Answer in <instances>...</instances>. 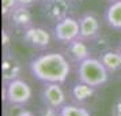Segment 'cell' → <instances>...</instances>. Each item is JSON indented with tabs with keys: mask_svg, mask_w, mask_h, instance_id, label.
Returning a JSON list of instances; mask_svg holds the SVG:
<instances>
[{
	"mask_svg": "<svg viewBox=\"0 0 121 116\" xmlns=\"http://www.w3.org/2000/svg\"><path fill=\"white\" fill-rule=\"evenodd\" d=\"M23 44L33 49H45L50 44V34L44 28L30 26L23 30Z\"/></svg>",
	"mask_w": 121,
	"mask_h": 116,
	"instance_id": "obj_6",
	"label": "cell"
},
{
	"mask_svg": "<svg viewBox=\"0 0 121 116\" xmlns=\"http://www.w3.org/2000/svg\"><path fill=\"white\" fill-rule=\"evenodd\" d=\"M41 11L45 18H48L49 21H53L56 23L68 17L69 3H68V0H42Z\"/></svg>",
	"mask_w": 121,
	"mask_h": 116,
	"instance_id": "obj_7",
	"label": "cell"
},
{
	"mask_svg": "<svg viewBox=\"0 0 121 116\" xmlns=\"http://www.w3.org/2000/svg\"><path fill=\"white\" fill-rule=\"evenodd\" d=\"M22 71V66L15 56L11 53H4L3 56V64H1V72H3V79L6 81H12L15 78H19Z\"/></svg>",
	"mask_w": 121,
	"mask_h": 116,
	"instance_id": "obj_11",
	"label": "cell"
},
{
	"mask_svg": "<svg viewBox=\"0 0 121 116\" xmlns=\"http://www.w3.org/2000/svg\"><path fill=\"white\" fill-rule=\"evenodd\" d=\"M94 89L95 88L90 86L87 83H83L80 81H78L71 88V96L73 97V100L76 102H83V101L88 100L94 94Z\"/></svg>",
	"mask_w": 121,
	"mask_h": 116,
	"instance_id": "obj_14",
	"label": "cell"
},
{
	"mask_svg": "<svg viewBox=\"0 0 121 116\" xmlns=\"http://www.w3.org/2000/svg\"><path fill=\"white\" fill-rule=\"evenodd\" d=\"M112 116H121V97L116 98L112 104Z\"/></svg>",
	"mask_w": 121,
	"mask_h": 116,
	"instance_id": "obj_18",
	"label": "cell"
},
{
	"mask_svg": "<svg viewBox=\"0 0 121 116\" xmlns=\"http://www.w3.org/2000/svg\"><path fill=\"white\" fill-rule=\"evenodd\" d=\"M102 64L109 72H117L121 70V52L120 51H106L98 56Z\"/></svg>",
	"mask_w": 121,
	"mask_h": 116,
	"instance_id": "obj_13",
	"label": "cell"
},
{
	"mask_svg": "<svg viewBox=\"0 0 121 116\" xmlns=\"http://www.w3.org/2000/svg\"><path fill=\"white\" fill-rule=\"evenodd\" d=\"M41 100H42L45 107L60 109L65 104V93L61 88V83H44L42 90H41Z\"/></svg>",
	"mask_w": 121,
	"mask_h": 116,
	"instance_id": "obj_5",
	"label": "cell"
},
{
	"mask_svg": "<svg viewBox=\"0 0 121 116\" xmlns=\"http://www.w3.org/2000/svg\"><path fill=\"white\" fill-rule=\"evenodd\" d=\"M64 55L68 57V60L71 63H80L83 61L84 59L90 57V48L88 45L80 38H76L71 41L69 44H67V48H65V53Z\"/></svg>",
	"mask_w": 121,
	"mask_h": 116,
	"instance_id": "obj_9",
	"label": "cell"
},
{
	"mask_svg": "<svg viewBox=\"0 0 121 116\" xmlns=\"http://www.w3.org/2000/svg\"><path fill=\"white\" fill-rule=\"evenodd\" d=\"M15 116H33V113H30L29 111H21V112Z\"/></svg>",
	"mask_w": 121,
	"mask_h": 116,
	"instance_id": "obj_21",
	"label": "cell"
},
{
	"mask_svg": "<svg viewBox=\"0 0 121 116\" xmlns=\"http://www.w3.org/2000/svg\"><path fill=\"white\" fill-rule=\"evenodd\" d=\"M118 51H120V52H121V42H120V48H118Z\"/></svg>",
	"mask_w": 121,
	"mask_h": 116,
	"instance_id": "obj_22",
	"label": "cell"
},
{
	"mask_svg": "<svg viewBox=\"0 0 121 116\" xmlns=\"http://www.w3.org/2000/svg\"><path fill=\"white\" fill-rule=\"evenodd\" d=\"M53 34L59 42L69 44L71 41L79 38V21L72 17H65L55 23Z\"/></svg>",
	"mask_w": 121,
	"mask_h": 116,
	"instance_id": "obj_4",
	"label": "cell"
},
{
	"mask_svg": "<svg viewBox=\"0 0 121 116\" xmlns=\"http://www.w3.org/2000/svg\"><path fill=\"white\" fill-rule=\"evenodd\" d=\"M90 42H91V49L95 51L98 55H101V53H104V52L110 49V41L106 36H104V34L97 36V37L94 40H91Z\"/></svg>",
	"mask_w": 121,
	"mask_h": 116,
	"instance_id": "obj_16",
	"label": "cell"
},
{
	"mask_svg": "<svg viewBox=\"0 0 121 116\" xmlns=\"http://www.w3.org/2000/svg\"><path fill=\"white\" fill-rule=\"evenodd\" d=\"M38 116H60V115H59V109L50 108V107H45L44 109L39 112Z\"/></svg>",
	"mask_w": 121,
	"mask_h": 116,
	"instance_id": "obj_19",
	"label": "cell"
},
{
	"mask_svg": "<svg viewBox=\"0 0 121 116\" xmlns=\"http://www.w3.org/2000/svg\"><path fill=\"white\" fill-rule=\"evenodd\" d=\"M105 22L112 30L121 32V0H112L105 10Z\"/></svg>",
	"mask_w": 121,
	"mask_h": 116,
	"instance_id": "obj_12",
	"label": "cell"
},
{
	"mask_svg": "<svg viewBox=\"0 0 121 116\" xmlns=\"http://www.w3.org/2000/svg\"><path fill=\"white\" fill-rule=\"evenodd\" d=\"M17 1H18V6H26V7L33 6L35 3V0H17Z\"/></svg>",
	"mask_w": 121,
	"mask_h": 116,
	"instance_id": "obj_20",
	"label": "cell"
},
{
	"mask_svg": "<svg viewBox=\"0 0 121 116\" xmlns=\"http://www.w3.org/2000/svg\"><path fill=\"white\" fill-rule=\"evenodd\" d=\"M76 1H82V0H76Z\"/></svg>",
	"mask_w": 121,
	"mask_h": 116,
	"instance_id": "obj_23",
	"label": "cell"
},
{
	"mask_svg": "<svg viewBox=\"0 0 121 116\" xmlns=\"http://www.w3.org/2000/svg\"><path fill=\"white\" fill-rule=\"evenodd\" d=\"M71 61L64 53L46 52L29 61V70L37 81L42 83H64L71 72Z\"/></svg>",
	"mask_w": 121,
	"mask_h": 116,
	"instance_id": "obj_1",
	"label": "cell"
},
{
	"mask_svg": "<svg viewBox=\"0 0 121 116\" xmlns=\"http://www.w3.org/2000/svg\"><path fill=\"white\" fill-rule=\"evenodd\" d=\"M18 6L17 0H1V14L4 17H8L10 12Z\"/></svg>",
	"mask_w": 121,
	"mask_h": 116,
	"instance_id": "obj_17",
	"label": "cell"
},
{
	"mask_svg": "<svg viewBox=\"0 0 121 116\" xmlns=\"http://www.w3.org/2000/svg\"><path fill=\"white\" fill-rule=\"evenodd\" d=\"M79 38L83 40V41H91L94 40L97 36L101 34L99 32V22L97 17L90 14V12H86L79 17Z\"/></svg>",
	"mask_w": 121,
	"mask_h": 116,
	"instance_id": "obj_8",
	"label": "cell"
},
{
	"mask_svg": "<svg viewBox=\"0 0 121 116\" xmlns=\"http://www.w3.org/2000/svg\"><path fill=\"white\" fill-rule=\"evenodd\" d=\"M4 100L12 107H22L27 104L31 98V88L27 82L21 78H15L12 81H6L3 88Z\"/></svg>",
	"mask_w": 121,
	"mask_h": 116,
	"instance_id": "obj_3",
	"label": "cell"
},
{
	"mask_svg": "<svg viewBox=\"0 0 121 116\" xmlns=\"http://www.w3.org/2000/svg\"><path fill=\"white\" fill-rule=\"evenodd\" d=\"M60 116H91L86 108H82L79 105H71V104H64L59 109Z\"/></svg>",
	"mask_w": 121,
	"mask_h": 116,
	"instance_id": "obj_15",
	"label": "cell"
},
{
	"mask_svg": "<svg viewBox=\"0 0 121 116\" xmlns=\"http://www.w3.org/2000/svg\"><path fill=\"white\" fill-rule=\"evenodd\" d=\"M8 21L10 25L15 29H27L31 26L33 22V15L26 6H17L8 15Z\"/></svg>",
	"mask_w": 121,
	"mask_h": 116,
	"instance_id": "obj_10",
	"label": "cell"
},
{
	"mask_svg": "<svg viewBox=\"0 0 121 116\" xmlns=\"http://www.w3.org/2000/svg\"><path fill=\"white\" fill-rule=\"evenodd\" d=\"M110 72L97 57H87L76 64V78L78 81L87 83L93 88H99L108 82Z\"/></svg>",
	"mask_w": 121,
	"mask_h": 116,
	"instance_id": "obj_2",
	"label": "cell"
}]
</instances>
